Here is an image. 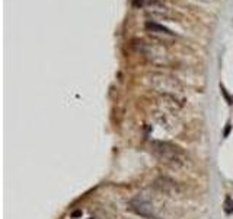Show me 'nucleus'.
<instances>
[{
  "instance_id": "7ed1b4c3",
  "label": "nucleus",
  "mask_w": 233,
  "mask_h": 219,
  "mask_svg": "<svg viewBox=\"0 0 233 219\" xmlns=\"http://www.w3.org/2000/svg\"><path fill=\"white\" fill-rule=\"evenodd\" d=\"M155 187L159 189L160 191H163V193H168V194H172L173 191H176V183L172 181L171 178H168V177L157 178V180L155 181Z\"/></svg>"
},
{
  "instance_id": "0eeeda50",
  "label": "nucleus",
  "mask_w": 233,
  "mask_h": 219,
  "mask_svg": "<svg viewBox=\"0 0 233 219\" xmlns=\"http://www.w3.org/2000/svg\"><path fill=\"white\" fill-rule=\"evenodd\" d=\"M222 92H223L224 98L227 100V104H232V101H230V98H229V95H227V94H226V91H224V88H222Z\"/></svg>"
},
{
  "instance_id": "6e6552de",
  "label": "nucleus",
  "mask_w": 233,
  "mask_h": 219,
  "mask_svg": "<svg viewBox=\"0 0 233 219\" xmlns=\"http://www.w3.org/2000/svg\"><path fill=\"white\" fill-rule=\"evenodd\" d=\"M71 216H73V218H79V216H82V210H76V212H73Z\"/></svg>"
},
{
  "instance_id": "f03ea898",
  "label": "nucleus",
  "mask_w": 233,
  "mask_h": 219,
  "mask_svg": "<svg viewBox=\"0 0 233 219\" xmlns=\"http://www.w3.org/2000/svg\"><path fill=\"white\" fill-rule=\"evenodd\" d=\"M130 209L133 210L134 213L143 216V218H153L155 216L153 215V206L141 196H136L130 200Z\"/></svg>"
},
{
  "instance_id": "f257e3e1",
  "label": "nucleus",
  "mask_w": 233,
  "mask_h": 219,
  "mask_svg": "<svg viewBox=\"0 0 233 219\" xmlns=\"http://www.w3.org/2000/svg\"><path fill=\"white\" fill-rule=\"evenodd\" d=\"M150 151L159 161L171 168H179L184 164V152L181 148L169 142L153 140L150 143Z\"/></svg>"
},
{
  "instance_id": "9d476101",
  "label": "nucleus",
  "mask_w": 233,
  "mask_h": 219,
  "mask_svg": "<svg viewBox=\"0 0 233 219\" xmlns=\"http://www.w3.org/2000/svg\"><path fill=\"white\" fill-rule=\"evenodd\" d=\"M89 219H93V218H89Z\"/></svg>"
},
{
  "instance_id": "20e7f679",
  "label": "nucleus",
  "mask_w": 233,
  "mask_h": 219,
  "mask_svg": "<svg viewBox=\"0 0 233 219\" xmlns=\"http://www.w3.org/2000/svg\"><path fill=\"white\" fill-rule=\"evenodd\" d=\"M146 29H147L149 32L163 34V35H172V34H173L171 29H168L166 26L159 25V24H156V22H152V21H147V22H146Z\"/></svg>"
},
{
  "instance_id": "1a4fd4ad",
  "label": "nucleus",
  "mask_w": 233,
  "mask_h": 219,
  "mask_svg": "<svg viewBox=\"0 0 233 219\" xmlns=\"http://www.w3.org/2000/svg\"><path fill=\"white\" fill-rule=\"evenodd\" d=\"M229 132H230V124H227V127H226V130H224V137H227L229 136Z\"/></svg>"
},
{
  "instance_id": "39448f33",
  "label": "nucleus",
  "mask_w": 233,
  "mask_h": 219,
  "mask_svg": "<svg viewBox=\"0 0 233 219\" xmlns=\"http://www.w3.org/2000/svg\"><path fill=\"white\" fill-rule=\"evenodd\" d=\"M223 210L226 215H230L233 213V199L230 197V196H227L226 199H224L223 202Z\"/></svg>"
},
{
  "instance_id": "423d86ee",
  "label": "nucleus",
  "mask_w": 233,
  "mask_h": 219,
  "mask_svg": "<svg viewBox=\"0 0 233 219\" xmlns=\"http://www.w3.org/2000/svg\"><path fill=\"white\" fill-rule=\"evenodd\" d=\"M146 3V0H133V6L134 7H143Z\"/></svg>"
}]
</instances>
